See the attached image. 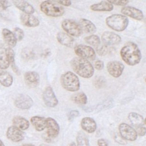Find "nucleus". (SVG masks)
<instances>
[{
	"label": "nucleus",
	"instance_id": "obj_18",
	"mask_svg": "<svg viewBox=\"0 0 146 146\" xmlns=\"http://www.w3.org/2000/svg\"><path fill=\"white\" fill-rule=\"evenodd\" d=\"M80 125L82 129L89 133L94 132L97 128L95 121L90 117H85L83 118Z\"/></svg>",
	"mask_w": 146,
	"mask_h": 146
},
{
	"label": "nucleus",
	"instance_id": "obj_9",
	"mask_svg": "<svg viewBox=\"0 0 146 146\" xmlns=\"http://www.w3.org/2000/svg\"><path fill=\"white\" fill-rule=\"evenodd\" d=\"M124 68V64L117 60L111 61L107 64V70L108 73L114 78H119L123 72Z\"/></svg>",
	"mask_w": 146,
	"mask_h": 146
},
{
	"label": "nucleus",
	"instance_id": "obj_14",
	"mask_svg": "<svg viewBox=\"0 0 146 146\" xmlns=\"http://www.w3.org/2000/svg\"><path fill=\"white\" fill-rule=\"evenodd\" d=\"M102 40L105 45L110 46L119 44L121 41V38L118 34L115 33L105 31L102 35Z\"/></svg>",
	"mask_w": 146,
	"mask_h": 146
},
{
	"label": "nucleus",
	"instance_id": "obj_48",
	"mask_svg": "<svg viewBox=\"0 0 146 146\" xmlns=\"http://www.w3.org/2000/svg\"><path fill=\"white\" fill-rule=\"evenodd\" d=\"M69 146H76V144H75V143L74 142H72V143H71L70 144Z\"/></svg>",
	"mask_w": 146,
	"mask_h": 146
},
{
	"label": "nucleus",
	"instance_id": "obj_45",
	"mask_svg": "<svg viewBox=\"0 0 146 146\" xmlns=\"http://www.w3.org/2000/svg\"><path fill=\"white\" fill-rule=\"evenodd\" d=\"M97 143L99 146H108V145L107 141L104 139H99L97 141Z\"/></svg>",
	"mask_w": 146,
	"mask_h": 146
},
{
	"label": "nucleus",
	"instance_id": "obj_46",
	"mask_svg": "<svg viewBox=\"0 0 146 146\" xmlns=\"http://www.w3.org/2000/svg\"><path fill=\"white\" fill-rule=\"evenodd\" d=\"M22 146H35V145H33L31 144H24Z\"/></svg>",
	"mask_w": 146,
	"mask_h": 146
},
{
	"label": "nucleus",
	"instance_id": "obj_23",
	"mask_svg": "<svg viewBox=\"0 0 146 146\" xmlns=\"http://www.w3.org/2000/svg\"><path fill=\"white\" fill-rule=\"evenodd\" d=\"M128 118L131 123L136 128L145 125L144 119L139 113L136 112H131L128 114Z\"/></svg>",
	"mask_w": 146,
	"mask_h": 146
},
{
	"label": "nucleus",
	"instance_id": "obj_44",
	"mask_svg": "<svg viewBox=\"0 0 146 146\" xmlns=\"http://www.w3.org/2000/svg\"><path fill=\"white\" fill-rule=\"evenodd\" d=\"M56 2L60 5H63L64 6H69L71 5V1H56Z\"/></svg>",
	"mask_w": 146,
	"mask_h": 146
},
{
	"label": "nucleus",
	"instance_id": "obj_8",
	"mask_svg": "<svg viewBox=\"0 0 146 146\" xmlns=\"http://www.w3.org/2000/svg\"><path fill=\"white\" fill-rule=\"evenodd\" d=\"M119 135L125 140L135 141L137 137L136 131L126 123H121L119 126Z\"/></svg>",
	"mask_w": 146,
	"mask_h": 146
},
{
	"label": "nucleus",
	"instance_id": "obj_39",
	"mask_svg": "<svg viewBox=\"0 0 146 146\" xmlns=\"http://www.w3.org/2000/svg\"><path fill=\"white\" fill-rule=\"evenodd\" d=\"M109 3H111L112 5H115L117 6H125L128 3V1H107Z\"/></svg>",
	"mask_w": 146,
	"mask_h": 146
},
{
	"label": "nucleus",
	"instance_id": "obj_35",
	"mask_svg": "<svg viewBox=\"0 0 146 146\" xmlns=\"http://www.w3.org/2000/svg\"><path fill=\"white\" fill-rule=\"evenodd\" d=\"M106 80L104 76H99L95 79L94 81V84L95 87L102 88L106 86Z\"/></svg>",
	"mask_w": 146,
	"mask_h": 146
},
{
	"label": "nucleus",
	"instance_id": "obj_2",
	"mask_svg": "<svg viewBox=\"0 0 146 146\" xmlns=\"http://www.w3.org/2000/svg\"><path fill=\"white\" fill-rule=\"evenodd\" d=\"M71 66L73 70L82 78H90L94 75V68L88 60L79 57L74 58L71 61Z\"/></svg>",
	"mask_w": 146,
	"mask_h": 146
},
{
	"label": "nucleus",
	"instance_id": "obj_7",
	"mask_svg": "<svg viewBox=\"0 0 146 146\" xmlns=\"http://www.w3.org/2000/svg\"><path fill=\"white\" fill-rule=\"evenodd\" d=\"M75 54L79 57L86 60H93L95 59V50L90 46L84 44H79L74 47Z\"/></svg>",
	"mask_w": 146,
	"mask_h": 146
},
{
	"label": "nucleus",
	"instance_id": "obj_21",
	"mask_svg": "<svg viewBox=\"0 0 146 146\" xmlns=\"http://www.w3.org/2000/svg\"><path fill=\"white\" fill-rule=\"evenodd\" d=\"M2 34L4 40L9 47L12 48L16 46L17 40L13 32L7 29H3Z\"/></svg>",
	"mask_w": 146,
	"mask_h": 146
},
{
	"label": "nucleus",
	"instance_id": "obj_34",
	"mask_svg": "<svg viewBox=\"0 0 146 146\" xmlns=\"http://www.w3.org/2000/svg\"><path fill=\"white\" fill-rule=\"evenodd\" d=\"M113 99H108L104 100L100 104H98L95 107V108L93 110H94L95 111H100L102 110H106V109L111 107L113 106Z\"/></svg>",
	"mask_w": 146,
	"mask_h": 146
},
{
	"label": "nucleus",
	"instance_id": "obj_13",
	"mask_svg": "<svg viewBox=\"0 0 146 146\" xmlns=\"http://www.w3.org/2000/svg\"><path fill=\"white\" fill-rule=\"evenodd\" d=\"M46 128H47V135L50 138L56 137L59 133V125L52 117L46 119Z\"/></svg>",
	"mask_w": 146,
	"mask_h": 146
},
{
	"label": "nucleus",
	"instance_id": "obj_38",
	"mask_svg": "<svg viewBox=\"0 0 146 146\" xmlns=\"http://www.w3.org/2000/svg\"><path fill=\"white\" fill-rule=\"evenodd\" d=\"M79 115V112L78 110H72L68 114V120L70 121H72L75 117Z\"/></svg>",
	"mask_w": 146,
	"mask_h": 146
},
{
	"label": "nucleus",
	"instance_id": "obj_41",
	"mask_svg": "<svg viewBox=\"0 0 146 146\" xmlns=\"http://www.w3.org/2000/svg\"><path fill=\"white\" fill-rule=\"evenodd\" d=\"M136 133L137 135H139L140 136H144L145 135L146 133V128L144 126H142V127H140L137 128V131Z\"/></svg>",
	"mask_w": 146,
	"mask_h": 146
},
{
	"label": "nucleus",
	"instance_id": "obj_10",
	"mask_svg": "<svg viewBox=\"0 0 146 146\" xmlns=\"http://www.w3.org/2000/svg\"><path fill=\"white\" fill-rule=\"evenodd\" d=\"M16 107L21 110H28L33 105V99L27 95L20 94L17 96L14 100Z\"/></svg>",
	"mask_w": 146,
	"mask_h": 146
},
{
	"label": "nucleus",
	"instance_id": "obj_37",
	"mask_svg": "<svg viewBox=\"0 0 146 146\" xmlns=\"http://www.w3.org/2000/svg\"><path fill=\"white\" fill-rule=\"evenodd\" d=\"M22 55L24 59L28 60L33 58L34 55V54L31 50L29 48H25L22 50Z\"/></svg>",
	"mask_w": 146,
	"mask_h": 146
},
{
	"label": "nucleus",
	"instance_id": "obj_16",
	"mask_svg": "<svg viewBox=\"0 0 146 146\" xmlns=\"http://www.w3.org/2000/svg\"><path fill=\"white\" fill-rule=\"evenodd\" d=\"M121 12L123 15L128 16L136 20H141L144 17V15L141 10L132 6L123 7Z\"/></svg>",
	"mask_w": 146,
	"mask_h": 146
},
{
	"label": "nucleus",
	"instance_id": "obj_15",
	"mask_svg": "<svg viewBox=\"0 0 146 146\" xmlns=\"http://www.w3.org/2000/svg\"><path fill=\"white\" fill-rule=\"evenodd\" d=\"M24 80L26 84L30 88L37 87L40 82L39 74L35 71H28L24 75Z\"/></svg>",
	"mask_w": 146,
	"mask_h": 146
},
{
	"label": "nucleus",
	"instance_id": "obj_22",
	"mask_svg": "<svg viewBox=\"0 0 146 146\" xmlns=\"http://www.w3.org/2000/svg\"><path fill=\"white\" fill-rule=\"evenodd\" d=\"M90 9L95 11H110L113 9V6L107 1H101L99 3L92 5Z\"/></svg>",
	"mask_w": 146,
	"mask_h": 146
},
{
	"label": "nucleus",
	"instance_id": "obj_47",
	"mask_svg": "<svg viewBox=\"0 0 146 146\" xmlns=\"http://www.w3.org/2000/svg\"><path fill=\"white\" fill-rule=\"evenodd\" d=\"M0 146H5V144H3V141L0 139Z\"/></svg>",
	"mask_w": 146,
	"mask_h": 146
},
{
	"label": "nucleus",
	"instance_id": "obj_4",
	"mask_svg": "<svg viewBox=\"0 0 146 146\" xmlns=\"http://www.w3.org/2000/svg\"><path fill=\"white\" fill-rule=\"evenodd\" d=\"M60 83L62 87L67 91L74 92L80 88V81L76 74L71 71H67L62 75Z\"/></svg>",
	"mask_w": 146,
	"mask_h": 146
},
{
	"label": "nucleus",
	"instance_id": "obj_28",
	"mask_svg": "<svg viewBox=\"0 0 146 146\" xmlns=\"http://www.w3.org/2000/svg\"><path fill=\"white\" fill-rule=\"evenodd\" d=\"M13 82L12 75L3 70H0V84L5 87L11 86Z\"/></svg>",
	"mask_w": 146,
	"mask_h": 146
},
{
	"label": "nucleus",
	"instance_id": "obj_40",
	"mask_svg": "<svg viewBox=\"0 0 146 146\" xmlns=\"http://www.w3.org/2000/svg\"><path fill=\"white\" fill-rule=\"evenodd\" d=\"M94 67L98 70H102L104 68V63L100 60H96L95 62Z\"/></svg>",
	"mask_w": 146,
	"mask_h": 146
},
{
	"label": "nucleus",
	"instance_id": "obj_27",
	"mask_svg": "<svg viewBox=\"0 0 146 146\" xmlns=\"http://www.w3.org/2000/svg\"><path fill=\"white\" fill-rule=\"evenodd\" d=\"M79 25L82 29L85 32L87 33H94L96 31V27L95 25L90 21L85 18H82L80 20Z\"/></svg>",
	"mask_w": 146,
	"mask_h": 146
},
{
	"label": "nucleus",
	"instance_id": "obj_5",
	"mask_svg": "<svg viewBox=\"0 0 146 146\" xmlns=\"http://www.w3.org/2000/svg\"><path fill=\"white\" fill-rule=\"evenodd\" d=\"M107 26L116 31H124L128 25V18L122 14H113L106 19Z\"/></svg>",
	"mask_w": 146,
	"mask_h": 146
},
{
	"label": "nucleus",
	"instance_id": "obj_42",
	"mask_svg": "<svg viewBox=\"0 0 146 146\" xmlns=\"http://www.w3.org/2000/svg\"><path fill=\"white\" fill-rule=\"evenodd\" d=\"M115 140L119 144H127V141L123 139L121 136L120 135H117L116 134L115 136Z\"/></svg>",
	"mask_w": 146,
	"mask_h": 146
},
{
	"label": "nucleus",
	"instance_id": "obj_1",
	"mask_svg": "<svg viewBox=\"0 0 146 146\" xmlns=\"http://www.w3.org/2000/svg\"><path fill=\"white\" fill-rule=\"evenodd\" d=\"M120 55L124 62L129 66L138 64L141 59V52L138 46L132 42L127 43L121 48Z\"/></svg>",
	"mask_w": 146,
	"mask_h": 146
},
{
	"label": "nucleus",
	"instance_id": "obj_36",
	"mask_svg": "<svg viewBox=\"0 0 146 146\" xmlns=\"http://www.w3.org/2000/svg\"><path fill=\"white\" fill-rule=\"evenodd\" d=\"M13 34L17 39V40L21 41L23 39L24 37V31L22 29L19 28V27H15L14 29V32Z\"/></svg>",
	"mask_w": 146,
	"mask_h": 146
},
{
	"label": "nucleus",
	"instance_id": "obj_6",
	"mask_svg": "<svg viewBox=\"0 0 146 146\" xmlns=\"http://www.w3.org/2000/svg\"><path fill=\"white\" fill-rule=\"evenodd\" d=\"M62 27L65 33L74 36H79L82 34L80 25L72 19H66L62 21Z\"/></svg>",
	"mask_w": 146,
	"mask_h": 146
},
{
	"label": "nucleus",
	"instance_id": "obj_3",
	"mask_svg": "<svg viewBox=\"0 0 146 146\" xmlns=\"http://www.w3.org/2000/svg\"><path fill=\"white\" fill-rule=\"evenodd\" d=\"M40 9L46 15L52 17H61L64 13V8L53 1H43L40 5Z\"/></svg>",
	"mask_w": 146,
	"mask_h": 146
},
{
	"label": "nucleus",
	"instance_id": "obj_25",
	"mask_svg": "<svg viewBox=\"0 0 146 146\" xmlns=\"http://www.w3.org/2000/svg\"><path fill=\"white\" fill-rule=\"evenodd\" d=\"M13 123L14 126L22 131L28 129L30 126L29 121L25 117L20 116H16L14 117L13 119Z\"/></svg>",
	"mask_w": 146,
	"mask_h": 146
},
{
	"label": "nucleus",
	"instance_id": "obj_20",
	"mask_svg": "<svg viewBox=\"0 0 146 146\" xmlns=\"http://www.w3.org/2000/svg\"><path fill=\"white\" fill-rule=\"evenodd\" d=\"M13 4L25 14H32L35 12V9L32 5L25 1H13Z\"/></svg>",
	"mask_w": 146,
	"mask_h": 146
},
{
	"label": "nucleus",
	"instance_id": "obj_24",
	"mask_svg": "<svg viewBox=\"0 0 146 146\" xmlns=\"http://www.w3.org/2000/svg\"><path fill=\"white\" fill-rule=\"evenodd\" d=\"M5 51L9 64L11 65L13 71L17 75H20V71L15 62V52L14 50L12 49V48L9 47L5 49Z\"/></svg>",
	"mask_w": 146,
	"mask_h": 146
},
{
	"label": "nucleus",
	"instance_id": "obj_29",
	"mask_svg": "<svg viewBox=\"0 0 146 146\" xmlns=\"http://www.w3.org/2000/svg\"><path fill=\"white\" fill-rule=\"evenodd\" d=\"M71 100L76 104L84 105L87 102V97L86 94L82 92L76 93L72 95Z\"/></svg>",
	"mask_w": 146,
	"mask_h": 146
},
{
	"label": "nucleus",
	"instance_id": "obj_30",
	"mask_svg": "<svg viewBox=\"0 0 146 146\" xmlns=\"http://www.w3.org/2000/svg\"><path fill=\"white\" fill-rule=\"evenodd\" d=\"M9 62L6 54L5 49L3 47L0 48V68L2 70L7 69L9 67Z\"/></svg>",
	"mask_w": 146,
	"mask_h": 146
},
{
	"label": "nucleus",
	"instance_id": "obj_33",
	"mask_svg": "<svg viewBox=\"0 0 146 146\" xmlns=\"http://www.w3.org/2000/svg\"><path fill=\"white\" fill-rule=\"evenodd\" d=\"M115 49L107 45H102L96 47V52L100 56H104L113 52Z\"/></svg>",
	"mask_w": 146,
	"mask_h": 146
},
{
	"label": "nucleus",
	"instance_id": "obj_31",
	"mask_svg": "<svg viewBox=\"0 0 146 146\" xmlns=\"http://www.w3.org/2000/svg\"><path fill=\"white\" fill-rule=\"evenodd\" d=\"M77 146H90L89 140L86 135L83 132H78L76 136Z\"/></svg>",
	"mask_w": 146,
	"mask_h": 146
},
{
	"label": "nucleus",
	"instance_id": "obj_17",
	"mask_svg": "<svg viewBox=\"0 0 146 146\" xmlns=\"http://www.w3.org/2000/svg\"><path fill=\"white\" fill-rule=\"evenodd\" d=\"M20 20L23 25L29 27H35L39 25L38 19L32 14H21L20 15Z\"/></svg>",
	"mask_w": 146,
	"mask_h": 146
},
{
	"label": "nucleus",
	"instance_id": "obj_26",
	"mask_svg": "<svg viewBox=\"0 0 146 146\" xmlns=\"http://www.w3.org/2000/svg\"><path fill=\"white\" fill-rule=\"evenodd\" d=\"M30 121L35 129L38 131H42L46 128V119L43 117L34 116L31 118Z\"/></svg>",
	"mask_w": 146,
	"mask_h": 146
},
{
	"label": "nucleus",
	"instance_id": "obj_32",
	"mask_svg": "<svg viewBox=\"0 0 146 146\" xmlns=\"http://www.w3.org/2000/svg\"><path fill=\"white\" fill-rule=\"evenodd\" d=\"M84 41L91 46L98 47L100 44V39L98 35H91L84 38Z\"/></svg>",
	"mask_w": 146,
	"mask_h": 146
},
{
	"label": "nucleus",
	"instance_id": "obj_12",
	"mask_svg": "<svg viewBox=\"0 0 146 146\" xmlns=\"http://www.w3.org/2000/svg\"><path fill=\"white\" fill-rule=\"evenodd\" d=\"M43 100L44 104L48 107H54L58 103V100L53 91L52 88L50 86L47 87L43 93Z\"/></svg>",
	"mask_w": 146,
	"mask_h": 146
},
{
	"label": "nucleus",
	"instance_id": "obj_43",
	"mask_svg": "<svg viewBox=\"0 0 146 146\" xmlns=\"http://www.w3.org/2000/svg\"><path fill=\"white\" fill-rule=\"evenodd\" d=\"M0 5L5 10L11 6V3L8 1H0Z\"/></svg>",
	"mask_w": 146,
	"mask_h": 146
},
{
	"label": "nucleus",
	"instance_id": "obj_19",
	"mask_svg": "<svg viewBox=\"0 0 146 146\" xmlns=\"http://www.w3.org/2000/svg\"><path fill=\"white\" fill-rule=\"evenodd\" d=\"M56 39L59 43L68 47H72L74 44L73 38L65 32H59L57 34Z\"/></svg>",
	"mask_w": 146,
	"mask_h": 146
},
{
	"label": "nucleus",
	"instance_id": "obj_11",
	"mask_svg": "<svg viewBox=\"0 0 146 146\" xmlns=\"http://www.w3.org/2000/svg\"><path fill=\"white\" fill-rule=\"evenodd\" d=\"M25 136V132L14 125L9 127L6 131V137L13 142H20L24 139Z\"/></svg>",
	"mask_w": 146,
	"mask_h": 146
}]
</instances>
